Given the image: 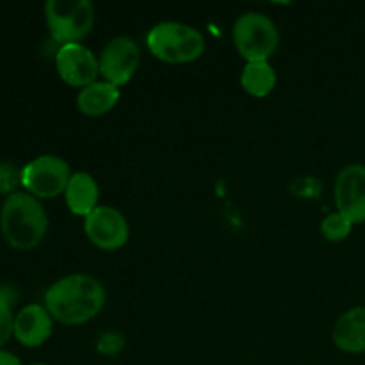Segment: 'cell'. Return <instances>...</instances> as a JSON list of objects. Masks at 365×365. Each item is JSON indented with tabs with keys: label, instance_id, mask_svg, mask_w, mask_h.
Masks as SVG:
<instances>
[{
	"label": "cell",
	"instance_id": "cell-3",
	"mask_svg": "<svg viewBox=\"0 0 365 365\" xmlns=\"http://www.w3.org/2000/svg\"><path fill=\"white\" fill-rule=\"evenodd\" d=\"M146 45L152 56L170 64H185L205 52V38L198 29L180 21H163L150 29Z\"/></svg>",
	"mask_w": 365,
	"mask_h": 365
},
{
	"label": "cell",
	"instance_id": "cell-17",
	"mask_svg": "<svg viewBox=\"0 0 365 365\" xmlns=\"http://www.w3.org/2000/svg\"><path fill=\"white\" fill-rule=\"evenodd\" d=\"M125 339L121 337L116 331H107V334H102L96 341V349H98L102 355L106 356H114L123 349Z\"/></svg>",
	"mask_w": 365,
	"mask_h": 365
},
{
	"label": "cell",
	"instance_id": "cell-1",
	"mask_svg": "<svg viewBox=\"0 0 365 365\" xmlns=\"http://www.w3.org/2000/svg\"><path fill=\"white\" fill-rule=\"evenodd\" d=\"M106 289L91 274H68L50 285L45 294V309L52 319L77 327L95 319L106 305Z\"/></svg>",
	"mask_w": 365,
	"mask_h": 365
},
{
	"label": "cell",
	"instance_id": "cell-12",
	"mask_svg": "<svg viewBox=\"0 0 365 365\" xmlns=\"http://www.w3.org/2000/svg\"><path fill=\"white\" fill-rule=\"evenodd\" d=\"M98 200L100 187L95 177L88 171H75L64 191V202L70 212L86 220L98 207Z\"/></svg>",
	"mask_w": 365,
	"mask_h": 365
},
{
	"label": "cell",
	"instance_id": "cell-19",
	"mask_svg": "<svg viewBox=\"0 0 365 365\" xmlns=\"http://www.w3.org/2000/svg\"><path fill=\"white\" fill-rule=\"evenodd\" d=\"M16 184V173L9 164H0V192L11 191Z\"/></svg>",
	"mask_w": 365,
	"mask_h": 365
},
{
	"label": "cell",
	"instance_id": "cell-9",
	"mask_svg": "<svg viewBox=\"0 0 365 365\" xmlns=\"http://www.w3.org/2000/svg\"><path fill=\"white\" fill-rule=\"evenodd\" d=\"M56 68L68 86L78 89L96 82L100 75L98 57L81 43L59 46L56 53Z\"/></svg>",
	"mask_w": 365,
	"mask_h": 365
},
{
	"label": "cell",
	"instance_id": "cell-15",
	"mask_svg": "<svg viewBox=\"0 0 365 365\" xmlns=\"http://www.w3.org/2000/svg\"><path fill=\"white\" fill-rule=\"evenodd\" d=\"M241 86L248 95L255 98H264L277 86V71L269 61L262 63H246L241 73Z\"/></svg>",
	"mask_w": 365,
	"mask_h": 365
},
{
	"label": "cell",
	"instance_id": "cell-13",
	"mask_svg": "<svg viewBox=\"0 0 365 365\" xmlns=\"http://www.w3.org/2000/svg\"><path fill=\"white\" fill-rule=\"evenodd\" d=\"M335 346L344 353H365V307H355L337 319L334 327Z\"/></svg>",
	"mask_w": 365,
	"mask_h": 365
},
{
	"label": "cell",
	"instance_id": "cell-16",
	"mask_svg": "<svg viewBox=\"0 0 365 365\" xmlns=\"http://www.w3.org/2000/svg\"><path fill=\"white\" fill-rule=\"evenodd\" d=\"M353 223L341 212H334L327 216L321 223V234L327 241L330 242H341L351 234Z\"/></svg>",
	"mask_w": 365,
	"mask_h": 365
},
{
	"label": "cell",
	"instance_id": "cell-21",
	"mask_svg": "<svg viewBox=\"0 0 365 365\" xmlns=\"http://www.w3.org/2000/svg\"><path fill=\"white\" fill-rule=\"evenodd\" d=\"M32 365H46V364H32Z\"/></svg>",
	"mask_w": 365,
	"mask_h": 365
},
{
	"label": "cell",
	"instance_id": "cell-10",
	"mask_svg": "<svg viewBox=\"0 0 365 365\" xmlns=\"http://www.w3.org/2000/svg\"><path fill=\"white\" fill-rule=\"evenodd\" d=\"M335 205L353 225L365 221V166L349 164L335 180Z\"/></svg>",
	"mask_w": 365,
	"mask_h": 365
},
{
	"label": "cell",
	"instance_id": "cell-5",
	"mask_svg": "<svg viewBox=\"0 0 365 365\" xmlns=\"http://www.w3.org/2000/svg\"><path fill=\"white\" fill-rule=\"evenodd\" d=\"M48 31L57 43L71 45L84 39L95 25V7L89 0H50L45 6Z\"/></svg>",
	"mask_w": 365,
	"mask_h": 365
},
{
	"label": "cell",
	"instance_id": "cell-11",
	"mask_svg": "<svg viewBox=\"0 0 365 365\" xmlns=\"http://www.w3.org/2000/svg\"><path fill=\"white\" fill-rule=\"evenodd\" d=\"M13 335L20 344L38 348L52 335V316L41 305H27L14 316Z\"/></svg>",
	"mask_w": 365,
	"mask_h": 365
},
{
	"label": "cell",
	"instance_id": "cell-18",
	"mask_svg": "<svg viewBox=\"0 0 365 365\" xmlns=\"http://www.w3.org/2000/svg\"><path fill=\"white\" fill-rule=\"evenodd\" d=\"M13 327H14V317L11 312V307L6 303L0 302V348L9 341V337L13 335Z\"/></svg>",
	"mask_w": 365,
	"mask_h": 365
},
{
	"label": "cell",
	"instance_id": "cell-7",
	"mask_svg": "<svg viewBox=\"0 0 365 365\" xmlns=\"http://www.w3.org/2000/svg\"><path fill=\"white\" fill-rule=\"evenodd\" d=\"M141 64V52L130 36H116L103 46L98 57L100 75L106 82L121 86L128 84Z\"/></svg>",
	"mask_w": 365,
	"mask_h": 365
},
{
	"label": "cell",
	"instance_id": "cell-20",
	"mask_svg": "<svg viewBox=\"0 0 365 365\" xmlns=\"http://www.w3.org/2000/svg\"><path fill=\"white\" fill-rule=\"evenodd\" d=\"M0 365H21V362L16 355L0 349Z\"/></svg>",
	"mask_w": 365,
	"mask_h": 365
},
{
	"label": "cell",
	"instance_id": "cell-2",
	"mask_svg": "<svg viewBox=\"0 0 365 365\" xmlns=\"http://www.w3.org/2000/svg\"><path fill=\"white\" fill-rule=\"evenodd\" d=\"M0 230L7 245L13 248H36L48 230L45 207L29 192H13L7 196L0 210Z\"/></svg>",
	"mask_w": 365,
	"mask_h": 365
},
{
	"label": "cell",
	"instance_id": "cell-6",
	"mask_svg": "<svg viewBox=\"0 0 365 365\" xmlns=\"http://www.w3.org/2000/svg\"><path fill=\"white\" fill-rule=\"evenodd\" d=\"M71 170L64 159L57 155H39L20 171V182L34 198H56L64 195Z\"/></svg>",
	"mask_w": 365,
	"mask_h": 365
},
{
	"label": "cell",
	"instance_id": "cell-8",
	"mask_svg": "<svg viewBox=\"0 0 365 365\" xmlns=\"http://www.w3.org/2000/svg\"><path fill=\"white\" fill-rule=\"evenodd\" d=\"M84 234L96 248L114 252L127 245L130 227L120 210L109 205H98L84 220Z\"/></svg>",
	"mask_w": 365,
	"mask_h": 365
},
{
	"label": "cell",
	"instance_id": "cell-4",
	"mask_svg": "<svg viewBox=\"0 0 365 365\" xmlns=\"http://www.w3.org/2000/svg\"><path fill=\"white\" fill-rule=\"evenodd\" d=\"M234 45L246 63H262L277 52L280 34L274 21L264 13L241 14L234 24Z\"/></svg>",
	"mask_w": 365,
	"mask_h": 365
},
{
	"label": "cell",
	"instance_id": "cell-14",
	"mask_svg": "<svg viewBox=\"0 0 365 365\" xmlns=\"http://www.w3.org/2000/svg\"><path fill=\"white\" fill-rule=\"evenodd\" d=\"M121 91L118 86L106 81H96L86 86L77 95V107L84 116L98 118L107 114L120 102Z\"/></svg>",
	"mask_w": 365,
	"mask_h": 365
}]
</instances>
